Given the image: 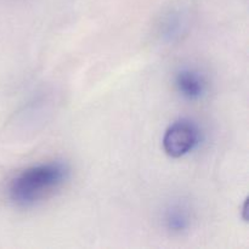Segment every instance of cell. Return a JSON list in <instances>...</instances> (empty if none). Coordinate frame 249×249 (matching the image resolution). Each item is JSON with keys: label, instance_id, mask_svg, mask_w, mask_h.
<instances>
[{"label": "cell", "instance_id": "4", "mask_svg": "<svg viewBox=\"0 0 249 249\" xmlns=\"http://www.w3.org/2000/svg\"><path fill=\"white\" fill-rule=\"evenodd\" d=\"M164 225L170 232L181 233L191 226L192 215L190 208L182 202H175L165 208L163 214Z\"/></svg>", "mask_w": 249, "mask_h": 249}, {"label": "cell", "instance_id": "2", "mask_svg": "<svg viewBox=\"0 0 249 249\" xmlns=\"http://www.w3.org/2000/svg\"><path fill=\"white\" fill-rule=\"evenodd\" d=\"M198 142V128L189 119H179L168 126L162 140L163 150L172 158H180L189 155Z\"/></svg>", "mask_w": 249, "mask_h": 249}, {"label": "cell", "instance_id": "3", "mask_svg": "<svg viewBox=\"0 0 249 249\" xmlns=\"http://www.w3.org/2000/svg\"><path fill=\"white\" fill-rule=\"evenodd\" d=\"M174 83L178 92L189 101L201 100L208 90L206 75L196 68L185 67L179 70L175 74Z\"/></svg>", "mask_w": 249, "mask_h": 249}, {"label": "cell", "instance_id": "1", "mask_svg": "<svg viewBox=\"0 0 249 249\" xmlns=\"http://www.w3.org/2000/svg\"><path fill=\"white\" fill-rule=\"evenodd\" d=\"M70 178L67 165L58 160L31 165L17 173L7 186L10 201L18 207H32L53 197Z\"/></svg>", "mask_w": 249, "mask_h": 249}]
</instances>
